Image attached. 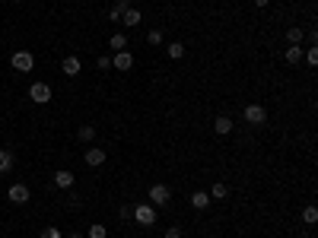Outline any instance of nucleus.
<instances>
[{"label":"nucleus","instance_id":"412c9836","mask_svg":"<svg viewBox=\"0 0 318 238\" xmlns=\"http://www.w3.org/2000/svg\"><path fill=\"white\" fill-rule=\"evenodd\" d=\"M302 38H305V32H302L299 26H293V29L287 32V42H290V45H302Z\"/></svg>","mask_w":318,"mask_h":238},{"label":"nucleus","instance_id":"0eeeda50","mask_svg":"<svg viewBox=\"0 0 318 238\" xmlns=\"http://www.w3.org/2000/svg\"><path fill=\"white\" fill-rule=\"evenodd\" d=\"M80 70H83L80 57H77V54H67V57H64V64H61V73H64V76H77Z\"/></svg>","mask_w":318,"mask_h":238},{"label":"nucleus","instance_id":"a211bd4d","mask_svg":"<svg viewBox=\"0 0 318 238\" xmlns=\"http://www.w3.org/2000/svg\"><path fill=\"white\" fill-rule=\"evenodd\" d=\"M166 54L172 57V61H182V57H185V45H182V42H172V45H166Z\"/></svg>","mask_w":318,"mask_h":238},{"label":"nucleus","instance_id":"7ed1b4c3","mask_svg":"<svg viewBox=\"0 0 318 238\" xmlns=\"http://www.w3.org/2000/svg\"><path fill=\"white\" fill-rule=\"evenodd\" d=\"M29 99L35 105H48L51 102V86H48V83H32V86H29Z\"/></svg>","mask_w":318,"mask_h":238},{"label":"nucleus","instance_id":"2f4dec72","mask_svg":"<svg viewBox=\"0 0 318 238\" xmlns=\"http://www.w3.org/2000/svg\"><path fill=\"white\" fill-rule=\"evenodd\" d=\"M67 238H83V235H80V232H70V235H67Z\"/></svg>","mask_w":318,"mask_h":238},{"label":"nucleus","instance_id":"6ab92c4d","mask_svg":"<svg viewBox=\"0 0 318 238\" xmlns=\"http://www.w3.org/2000/svg\"><path fill=\"white\" fill-rule=\"evenodd\" d=\"M77 137L83 140V143H92V140H96V127H92V124H83V127L77 130Z\"/></svg>","mask_w":318,"mask_h":238},{"label":"nucleus","instance_id":"aec40b11","mask_svg":"<svg viewBox=\"0 0 318 238\" xmlns=\"http://www.w3.org/2000/svg\"><path fill=\"white\" fill-rule=\"evenodd\" d=\"M86 238H109V229H105L102 222H92L89 232H86Z\"/></svg>","mask_w":318,"mask_h":238},{"label":"nucleus","instance_id":"bb28decb","mask_svg":"<svg viewBox=\"0 0 318 238\" xmlns=\"http://www.w3.org/2000/svg\"><path fill=\"white\" fill-rule=\"evenodd\" d=\"M118 216H121V219H131V216H134V207H124V204H121V210H118Z\"/></svg>","mask_w":318,"mask_h":238},{"label":"nucleus","instance_id":"6e6552de","mask_svg":"<svg viewBox=\"0 0 318 238\" xmlns=\"http://www.w3.org/2000/svg\"><path fill=\"white\" fill-rule=\"evenodd\" d=\"M112 67H115V70H131V67H134V54H131V51H115Z\"/></svg>","mask_w":318,"mask_h":238},{"label":"nucleus","instance_id":"9d476101","mask_svg":"<svg viewBox=\"0 0 318 238\" xmlns=\"http://www.w3.org/2000/svg\"><path fill=\"white\" fill-rule=\"evenodd\" d=\"M74 181H77L74 172H54V184L61 187V190H70V187H74Z\"/></svg>","mask_w":318,"mask_h":238},{"label":"nucleus","instance_id":"dca6fc26","mask_svg":"<svg viewBox=\"0 0 318 238\" xmlns=\"http://www.w3.org/2000/svg\"><path fill=\"white\" fill-rule=\"evenodd\" d=\"M109 48H112V51H127V35H121V32L112 35V38H109Z\"/></svg>","mask_w":318,"mask_h":238},{"label":"nucleus","instance_id":"c85d7f7f","mask_svg":"<svg viewBox=\"0 0 318 238\" xmlns=\"http://www.w3.org/2000/svg\"><path fill=\"white\" fill-rule=\"evenodd\" d=\"M99 67H102V70H109V67H112V57H109V54H102V57H99Z\"/></svg>","mask_w":318,"mask_h":238},{"label":"nucleus","instance_id":"f8f14e48","mask_svg":"<svg viewBox=\"0 0 318 238\" xmlns=\"http://www.w3.org/2000/svg\"><path fill=\"white\" fill-rule=\"evenodd\" d=\"M214 130H217V134H220V137H226V134H232V117H229V114H220V117H217V121H214Z\"/></svg>","mask_w":318,"mask_h":238},{"label":"nucleus","instance_id":"5701e85b","mask_svg":"<svg viewBox=\"0 0 318 238\" xmlns=\"http://www.w3.org/2000/svg\"><path fill=\"white\" fill-rule=\"evenodd\" d=\"M302 57H305V64H309V67H315V64H318V48H309Z\"/></svg>","mask_w":318,"mask_h":238},{"label":"nucleus","instance_id":"ddd939ff","mask_svg":"<svg viewBox=\"0 0 318 238\" xmlns=\"http://www.w3.org/2000/svg\"><path fill=\"white\" fill-rule=\"evenodd\" d=\"M13 165H16V156H13L10 149H0V175L13 172Z\"/></svg>","mask_w":318,"mask_h":238},{"label":"nucleus","instance_id":"4468645a","mask_svg":"<svg viewBox=\"0 0 318 238\" xmlns=\"http://www.w3.org/2000/svg\"><path fill=\"white\" fill-rule=\"evenodd\" d=\"M191 207L194 210H207L210 207V194H207V190H194V194H191Z\"/></svg>","mask_w":318,"mask_h":238},{"label":"nucleus","instance_id":"c756f323","mask_svg":"<svg viewBox=\"0 0 318 238\" xmlns=\"http://www.w3.org/2000/svg\"><path fill=\"white\" fill-rule=\"evenodd\" d=\"M109 19H112V22H121V13H118V10L112 7V10H109Z\"/></svg>","mask_w":318,"mask_h":238},{"label":"nucleus","instance_id":"cd10ccee","mask_svg":"<svg viewBox=\"0 0 318 238\" xmlns=\"http://www.w3.org/2000/svg\"><path fill=\"white\" fill-rule=\"evenodd\" d=\"M127 7H131V0H115V10H118V13H124Z\"/></svg>","mask_w":318,"mask_h":238},{"label":"nucleus","instance_id":"423d86ee","mask_svg":"<svg viewBox=\"0 0 318 238\" xmlns=\"http://www.w3.org/2000/svg\"><path fill=\"white\" fill-rule=\"evenodd\" d=\"M7 197L10 200H13V204H29V200H32V194H29V187L26 184H10V190H7Z\"/></svg>","mask_w":318,"mask_h":238},{"label":"nucleus","instance_id":"393cba45","mask_svg":"<svg viewBox=\"0 0 318 238\" xmlns=\"http://www.w3.org/2000/svg\"><path fill=\"white\" fill-rule=\"evenodd\" d=\"M42 238H61V229H54V225H48V229H42Z\"/></svg>","mask_w":318,"mask_h":238},{"label":"nucleus","instance_id":"2eb2a0df","mask_svg":"<svg viewBox=\"0 0 318 238\" xmlns=\"http://www.w3.org/2000/svg\"><path fill=\"white\" fill-rule=\"evenodd\" d=\"M284 61H287V64H293V67H296V64L302 61V48H299V45H290V48H287V51H284Z\"/></svg>","mask_w":318,"mask_h":238},{"label":"nucleus","instance_id":"f03ea898","mask_svg":"<svg viewBox=\"0 0 318 238\" xmlns=\"http://www.w3.org/2000/svg\"><path fill=\"white\" fill-rule=\"evenodd\" d=\"M242 117H245V121H249L252 127H261V124H267V111H264V105H245Z\"/></svg>","mask_w":318,"mask_h":238},{"label":"nucleus","instance_id":"473e14b6","mask_svg":"<svg viewBox=\"0 0 318 238\" xmlns=\"http://www.w3.org/2000/svg\"><path fill=\"white\" fill-rule=\"evenodd\" d=\"M13 4H22V0H13Z\"/></svg>","mask_w":318,"mask_h":238},{"label":"nucleus","instance_id":"a878e982","mask_svg":"<svg viewBox=\"0 0 318 238\" xmlns=\"http://www.w3.org/2000/svg\"><path fill=\"white\" fill-rule=\"evenodd\" d=\"M162 238H182V229H179V225H169V229H166V235H162Z\"/></svg>","mask_w":318,"mask_h":238},{"label":"nucleus","instance_id":"20e7f679","mask_svg":"<svg viewBox=\"0 0 318 238\" xmlns=\"http://www.w3.org/2000/svg\"><path fill=\"white\" fill-rule=\"evenodd\" d=\"M10 64H13V70H19V73H29L35 67V57H32V51H16L10 57Z\"/></svg>","mask_w":318,"mask_h":238},{"label":"nucleus","instance_id":"f3484780","mask_svg":"<svg viewBox=\"0 0 318 238\" xmlns=\"http://www.w3.org/2000/svg\"><path fill=\"white\" fill-rule=\"evenodd\" d=\"M207 194H210V200H226V197H229V187L220 181V184H214V187H210Z\"/></svg>","mask_w":318,"mask_h":238},{"label":"nucleus","instance_id":"f257e3e1","mask_svg":"<svg viewBox=\"0 0 318 238\" xmlns=\"http://www.w3.org/2000/svg\"><path fill=\"white\" fill-rule=\"evenodd\" d=\"M134 222L144 225V229L156 225V207H153V204H137L134 207Z\"/></svg>","mask_w":318,"mask_h":238},{"label":"nucleus","instance_id":"39448f33","mask_svg":"<svg viewBox=\"0 0 318 238\" xmlns=\"http://www.w3.org/2000/svg\"><path fill=\"white\" fill-rule=\"evenodd\" d=\"M147 197H150V204H153V207H166L172 194H169V187H166V184H153Z\"/></svg>","mask_w":318,"mask_h":238},{"label":"nucleus","instance_id":"9b49d317","mask_svg":"<svg viewBox=\"0 0 318 238\" xmlns=\"http://www.w3.org/2000/svg\"><path fill=\"white\" fill-rule=\"evenodd\" d=\"M140 19H144V16H140V10H134V7H127V10H124V13H121V22H124V26H127V29H134V26H140Z\"/></svg>","mask_w":318,"mask_h":238},{"label":"nucleus","instance_id":"7c9ffc66","mask_svg":"<svg viewBox=\"0 0 318 238\" xmlns=\"http://www.w3.org/2000/svg\"><path fill=\"white\" fill-rule=\"evenodd\" d=\"M270 4V0H255V7H267Z\"/></svg>","mask_w":318,"mask_h":238},{"label":"nucleus","instance_id":"b1692460","mask_svg":"<svg viewBox=\"0 0 318 238\" xmlns=\"http://www.w3.org/2000/svg\"><path fill=\"white\" fill-rule=\"evenodd\" d=\"M147 45H162V32H159V29H153V32L147 35Z\"/></svg>","mask_w":318,"mask_h":238},{"label":"nucleus","instance_id":"4be33fe9","mask_svg":"<svg viewBox=\"0 0 318 238\" xmlns=\"http://www.w3.org/2000/svg\"><path fill=\"white\" fill-rule=\"evenodd\" d=\"M302 222H305V225H315V222H318V210H315V207H305V210H302Z\"/></svg>","mask_w":318,"mask_h":238},{"label":"nucleus","instance_id":"1a4fd4ad","mask_svg":"<svg viewBox=\"0 0 318 238\" xmlns=\"http://www.w3.org/2000/svg\"><path fill=\"white\" fill-rule=\"evenodd\" d=\"M83 159H86V165H92V169H99V165L105 162V149H102V146H89Z\"/></svg>","mask_w":318,"mask_h":238}]
</instances>
